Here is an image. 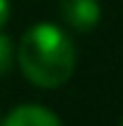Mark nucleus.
Returning a JSON list of instances; mask_svg holds the SVG:
<instances>
[{"instance_id": "7ed1b4c3", "label": "nucleus", "mask_w": 123, "mask_h": 126, "mask_svg": "<svg viewBox=\"0 0 123 126\" xmlns=\"http://www.w3.org/2000/svg\"><path fill=\"white\" fill-rule=\"evenodd\" d=\"M0 126H64V124L54 110L43 107V105H35V102H27V105L14 107L0 121Z\"/></svg>"}, {"instance_id": "423d86ee", "label": "nucleus", "mask_w": 123, "mask_h": 126, "mask_svg": "<svg viewBox=\"0 0 123 126\" xmlns=\"http://www.w3.org/2000/svg\"><path fill=\"white\" fill-rule=\"evenodd\" d=\"M118 126H123V118H121V124H118Z\"/></svg>"}, {"instance_id": "20e7f679", "label": "nucleus", "mask_w": 123, "mask_h": 126, "mask_svg": "<svg viewBox=\"0 0 123 126\" xmlns=\"http://www.w3.org/2000/svg\"><path fill=\"white\" fill-rule=\"evenodd\" d=\"M14 62H16V46H14V40L0 30V75H5V73L14 67Z\"/></svg>"}, {"instance_id": "f03ea898", "label": "nucleus", "mask_w": 123, "mask_h": 126, "mask_svg": "<svg viewBox=\"0 0 123 126\" xmlns=\"http://www.w3.org/2000/svg\"><path fill=\"white\" fill-rule=\"evenodd\" d=\"M59 16L75 32H91L102 19L99 0H59Z\"/></svg>"}, {"instance_id": "f257e3e1", "label": "nucleus", "mask_w": 123, "mask_h": 126, "mask_svg": "<svg viewBox=\"0 0 123 126\" xmlns=\"http://www.w3.org/2000/svg\"><path fill=\"white\" fill-rule=\"evenodd\" d=\"M78 51L72 38L59 24L38 22L27 30L16 46V64L38 89H59L75 73Z\"/></svg>"}, {"instance_id": "39448f33", "label": "nucleus", "mask_w": 123, "mask_h": 126, "mask_svg": "<svg viewBox=\"0 0 123 126\" xmlns=\"http://www.w3.org/2000/svg\"><path fill=\"white\" fill-rule=\"evenodd\" d=\"M8 16H11V0H0V30L5 27Z\"/></svg>"}]
</instances>
